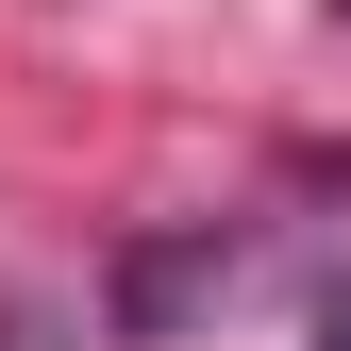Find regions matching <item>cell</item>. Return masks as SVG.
<instances>
[{
	"instance_id": "6da1fadb",
	"label": "cell",
	"mask_w": 351,
	"mask_h": 351,
	"mask_svg": "<svg viewBox=\"0 0 351 351\" xmlns=\"http://www.w3.org/2000/svg\"><path fill=\"white\" fill-rule=\"evenodd\" d=\"M318 351H351V285H335V301H318Z\"/></svg>"
}]
</instances>
